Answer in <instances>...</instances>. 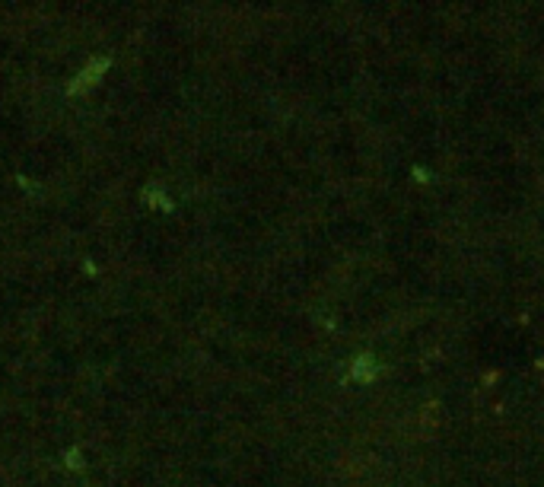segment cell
Segmentation results:
<instances>
[{
    "mask_svg": "<svg viewBox=\"0 0 544 487\" xmlns=\"http://www.w3.org/2000/svg\"><path fill=\"white\" fill-rule=\"evenodd\" d=\"M350 376L357 379V383H372V379L379 376V363L370 357V354H360L350 366Z\"/></svg>",
    "mask_w": 544,
    "mask_h": 487,
    "instance_id": "cell-1",
    "label": "cell"
}]
</instances>
